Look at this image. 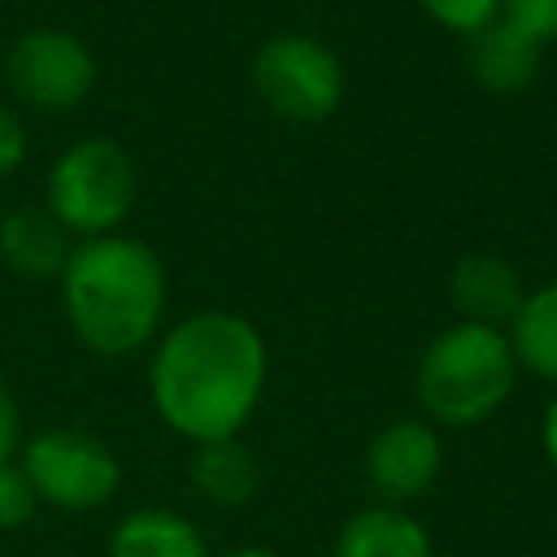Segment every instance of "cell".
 Returning a JSON list of instances; mask_svg holds the SVG:
<instances>
[{"label":"cell","instance_id":"7","mask_svg":"<svg viewBox=\"0 0 557 557\" xmlns=\"http://www.w3.org/2000/svg\"><path fill=\"white\" fill-rule=\"evenodd\" d=\"M4 83L39 113H70L96 87V57L78 35L61 26H35L9 44Z\"/></svg>","mask_w":557,"mask_h":557},{"label":"cell","instance_id":"14","mask_svg":"<svg viewBox=\"0 0 557 557\" xmlns=\"http://www.w3.org/2000/svg\"><path fill=\"white\" fill-rule=\"evenodd\" d=\"M191 487L218 505V509H244L261 492V461L244 440H213V444H191L187 461Z\"/></svg>","mask_w":557,"mask_h":557},{"label":"cell","instance_id":"15","mask_svg":"<svg viewBox=\"0 0 557 557\" xmlns=\"http://www.w3.org/2000/svg\"><path fill=\"white\" fill-rule=\"evenodd\" d=\"M518 370L557 387V278L527 287L518 313L505 326Z\"/></svg>","mask_w":557,"mask_h":557},{"label":"cell","instance_id":"17","mask_svg":"<svg viewBox=\"0 0 557 557\" xmlns=\"http://www.w3.org/2000/svg\"><path fill=\"white\" fill-rule=\"evenodd\" d=\"M35 513H39V496H35V487H30L26 470H22V461L13 457V461L0 466V531H17V527H26Z\"/></svg>","mask_w":557,"mask_h":557},{"label":"cell","instance_id":"2","mask_svg":"<svg viewBox=\"0 0 557 557\" xmlns=\"http://www.w3.org/2000/svg\"><path fill=\"white\" fill-rule=\"evenodd\" d=\"M61 313L96 357H131L148 348L165 318V265L135 235L78 239L57 274Z\"/></svg>","mask_w":557,"mask_h":557},{"label":"cell","instance_id":"10","mask_svg":"<svg viewBox=\"0 0 557 557\" xmlns=\"http://www.w3.org/2000/svg\"><path fill=\"white\" fill-rule=\"evenodd\" d=\"M540 61H544V44H535L527 30H518L505 13L466 39V70L492 96L527 91L540 74Z\"/></svg>","mask_w":557,"mask_h":557},{"label":"cell","instance_id":"22","mask_svg":"<svg viewBox=\"0 0 557 557\" xmlns=\"http://www.w3.org/2000/svg\"><path fill=\"white\" fill-rule=\"evenodd\" d=\"M226 557H278V553H270V548H235V553H226Z\"/></svg>","mask_w":557,"mask_h":557},{"label":"cell","instance_id":"1","mask_svg":"<svg viewBox=\"0 0 557 557\" xmlns=\"http://www.w3.org/2000/svg\"><path fill=\"white\" fill-rule=\"evenodd\" d=\"M270 374V348L257 322L231 309H196L152 339L148 400L187 444L239 440Z\"/></svg>","mask_w":557,"mask_h":557},{"label":"cell","instance_id":"12","mask_svg":"<svg viewBox=\"0 0 557 557\" xmlns=\"http://www.w3.org/2000/svg\"><path fill=\"white\" fill-rule=\"evenodd\" d=\"M70 248V231L44 205H22L0 218V261L26 278H57Z\"/></svg>","mask_w":557,"mask_h":557},{"label":"cell","instance_id":"6","mask_svg":"<svg viewBox=\"0 0 557 557\" xmlns=\"http://www.w3.org/2000/svg\"><path fill=\"white\" fill-rule=\"evenodd\" d=\"M252 91L283 122H326L344 100V65L318 35L283 30L252 52Z\"/></svg>","mask_w":557,"mask_h":557},{"label":"cell","instance_id":"18","mask_svg":"<svg viewBox=\"0 0 557 557\" xmlns=\"http://www.w3.org/2000/svg\"><path fill=\"white\" fill-rule=\"evenodd\" d=\"M518 30H527L535 44H557V0H505L500 9Z\"/></svg>","mask_w":557,"mask_h":557},{"label":"cell","instance_id":"4","mask_svg":"<svg viewBox=\"0 0 557 557\" xmlns=\"http://www.w3.org/2000/svg\"><path fill=\"white\" fill-rule=\"evenodd\" d=\"M139 196L131 152L109 135H83L65 144L44 178V209L70 231V239H100L122 231Z\"/></svg>","mask_w":557,"mask_h":557},{"label":"cell","instance_id":"13","mask_svg":"<svg viewBox=\"0 0 557 557\" xmlns=\"http://www.w3.org/2000/svg\"><path fill=\"white\" fill-rule=\"evenodd\" d=\"M104 557H209V544L191 518L161 505H139L113 522Z\"/></svg>","mask_w":557,"mask_h":557},{"label":"cell","instance_id":"20","mask_svg":"<svg viewBox=\"0 0 557 557\" xmlns=\"http://www.w3.org/2000/svg\"><path fill=\"white\" fill-rule=\"evenodd\" d=\"M22 448V409L13 400V392L0 383V466L13 461Z\"/></svg>","mask_w":557,"mask_h":557},{"label":"cell","instance_id":"19","mask_svg":"<svg viewBox=\"0 0 557 557\" xmlns=\"http://www.w3.org/2000/svg\"><path fill=\"white\" fill-rule=\"evenodd\" d=\"M26 148H30V135H26L22 117L9 104H0V178L26 161Z\"/></svg>","mask_w":557,"mask_h":557},{"label":"cell","instance_id":"5","mask_svg":"<svg viewBox=\"0 0 557 557\" xmlns=\"http://www.w3.org/2000/svg\"><path fill=\"white\" fill-rule=\"evenodd\" d=\"M17 461H22L35 496H39V505H52L61 513L104 509L122 487L117 453L83 426L35 431L30 440H22Z\"/></svg>","mask_w":557,"mask_h":557},{"label":"cell","instance_id":"3","mask_svg":"<svg viewBox=\"0 0 557 557\" xmlns=\"http://www.w3.org/2000/svg\"><path fill=\"white\" fill-rule=\"evenodd\" d=\"M518 374L505 331L457 318L422 348L413 392L431 426H479L509 400Z\"/></svg>","mask_w":557,"mask_h":557},{"label":"cell","instance_id":"11","mask_svg":"<svg viewBox=\"0 0 557 557\" xmlns=\"http://www.w3.org/2000/svg\"><path fill=\"white\" fill-rule=\"evenodd\" d=\"M331 557H435V544L422 518H413L409 509L366 505L339 527Z\"/></svg>","mask_w":557,"mask_h":557},{"label":"cell","instance_id":"8","mask_svg":"<svg viewBox=\"0 0 557 557\" xmlns=\"http://www.w3.org/2000/svg\"><path fill=\"white\" fill-rule=\"evenodd\" d=\"M366 483L374 487L379 505H409L426 496L444 470V440L440 426L426 418H392L366 444Z\"/></svg>","mask_w":557,"mask_h":557},{"label":"cell","instance_id":"9","mask_svg":"<svg viewBox=\"0 0 557 557\" xmlns=\"http://www.w3.org/2000/svg\"><path fill=\"white\" fill-rule=\"evenodd\" d=\"M448 296H453V309L461 322L505 331L527 296V283H522L518 265L505 261L500 252H466V257H457V265L448 274Z\"/></svg>","mask_w":557,"mask_h":557},{"label":"cell","instance_id":"16","mask_svg":"<svg viewBox=\"0 0 557 557\" xmlns=\"http://www.w3.org/2000/svg\"><path fill=\"white\" fill-rule=\"evenodd\" d=\"M418 4L435 26L461 35V39H470L483 26H492L500 17V9H505V0H418Z\"/></svg>","mask_w":557,"mask_h":557},{"label":"cell","instance_id":"21","mask_svg":"<svg viewBox=\"0 0 557 557\" xmlns=\"http://www.w3.org/2000/svg\"><path fill=\"white\" fill-rule=\"evenodd\" d=\"M540 444H544V457H548V466H553V474H557V396H553V400H548V409H544Z\"/></svg>","mask_w":557,"mask_h":557}]
</instances>
